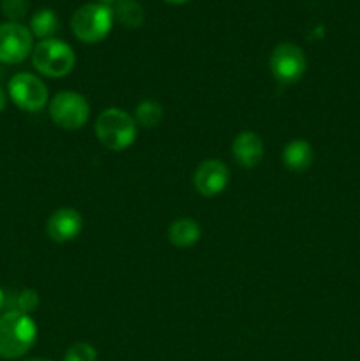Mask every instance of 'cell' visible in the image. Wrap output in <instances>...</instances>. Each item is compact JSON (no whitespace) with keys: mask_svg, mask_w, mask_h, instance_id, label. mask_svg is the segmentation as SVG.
<instances>
[{"mask_svg":"<svg viewBox=\"0 0 360 361\" xmlns=\"http://www.w3.org/2000/svg\"><path fill=\"white\" fill-rule=\"evenodd\" d=\"M35 338L37 326L28 314L18 310L0 314V358H21L30 351Z\"/></svg>","mask_w":360,"mask_h":361,"instance_id":"obj_1","label":"cell"},{"mask_svg":"<svg viewBox=\"0 0 360 361\" xmlns=\"http://www.w3.org/2000/svg\"><path fill=\"white\" fill-rule=\"evenodd\" d=\"M136 134V120L124 109L108 108L95 120V136L108 150H126L134 143Z\"/></svg>","mask_w":360,"mask_h":361,"instance_id":"obj_2","label":"cell"},{"mask_svg":"<svg viewBox=\"0 0 360 361\" xmlns=\"http://www.w3.org/2000/svg\"><path fill=\"white\" fill-rule=\"evenodd\" d=\"M113 9L108 4H87L73 14L71 27L74 35L87 44H95L106 39L113 27Z\"/></svg>","mask_w":360,"mask_h":361,"instance_id":"obj_3","label":"cell"},{"mask_svg":"<svg viewBox=\"0 0 360 361\" xmlns=\"http://www.w3.org/2000/svg\"><path fill=\"white\" fill-rule=\"evenodd\" d=\"M32 63L41 74L48 78H64L74 69L76 55L73 48L60 39L39 41L32 49Z\"/></svg>","mask_w":360,"mask_h":361,"instance_id":"obj_4","label":"cell"},{"mask_svg":"<svg viewBox=\"0 0 360 361\" xmlns=\"http://www.w3.org/2000/svg\"><path fill=\"white\" fill-rule=\"evenodd\" d=\"M49 116L60 129L76 130L88 122L90 106L78 92H59L49 102Z\"/></svg>","mask_w":360,"mask_h":361,"instance_id":"obj_5","label":"cell"},{"mask_svg":"<svg viewBox=\"0 0 360 361\" xmlns=\"http://www.w3.org/2000/svg\"><path fill=\"white\" fill-rule=\"evenodd\" d=\"M307 59L300 46L293 42H281L270 55V71L282 85H293L306 74Z\"/></svg>","mask_w":360,"mask_h":361,"instance_id":"obj_6","label":"cell"},{"mask_svg":"<svg viewBox=\"0 0 360 361\" xmlns=\"http://www.w3.org/2000/svg\"><path fill=\"white\" fill-rule=\"evenodd\" d=\"M9 97L23 111H39L48 102V88L30 73H18L9 81Z\"/></svg>","mask_w":360,"mask_h":361,"instance_id":"obj_7","label":"cell"},{"mask_svg":"<svg viewBox=\"0 0 360 361\" xmlns=\"http://www.w3.org/2000/svg\"><path fill=\"white\" fill-rule=\"evenodd\" d=\"M34 49V35L21 23H0V62L20 63Z\"/></svg>","mask_w":360,"mask_h":361,"instance_id":"obj_8","label":"cell"},{"mask_svg":"<svg viewBox=\"0 0 360 361\" xmlns=\"http://www.w3.org/2000/svg\"><path fill=\"white\" fill-rule=\"evenodd\" d=\"M194 189L203 197L219 196L229 183V171L224 162L207 159L196 168L193 175Z\"/></svg>","mask_w":360,"mask_h":361,"instance_id":"obj_9","label":"cell"},{"mask_svg":"<svg viewBox=\"0 0 360 361\" xmlns=\"http://www.w3.org/2000/svg\"><path fill=\"white\" fill-rule=\"evenodd\" d=\"M83 229V217L74 208H59L49 215L46 233L56 243H66L76 238Z\"/></svg>","mask_w":360,"mask_h":361,"instance_id":"obj_10","label":"cell"},{"mask_svg":"<svg viewBox=\"0 0 360 361\" xmlns=\"http://www.w3.org/2000/svg\"><path fill=\"white\" fill-rule=\"evenodd\" d=\"M233 159L239 162L242 168L253 169L263 161L265 155V145L260 134L253 133V130H246L240 133L239 136L233 140L232 145Z\"/></svg>","mask_w":360,"mask_h":361,"instance_id":"obj_11","label":"cell"},{"mask_svg":"<svg viewBox=\"0 0 360 361\" xmlns=\"http://www.w3.org/2000/svg\"><path fill=\"white\" fill-rule=\"evenodd\" d=\"M313 147L306 140H292L282 150V162L293 173H304L313 164Z\"/></svg>","mask_w":360,"mask_h":361,"instance_id":"obj_12","label":"cell"},{"mask_svg":"<svg viewBox=\"0 0 360 361\" xmlns=\"http://www.w3.org/2000/svg\"><path fill=\"white\" fill-rule=\"evenodd\" d=\"M168 238L169 242L175 247H179V249L193 247L194 243L200 242L201 228L194 219H176V221H173L172 226H169Z\"/></svg>","mask_w":360,"mask_h":361,"instance_id":"obj_13","label":"cell"},{"mask_svg":"<svg viewBox=\"0 0 360 361\" xmlns=\"http://www.w3.org/2000/svg\"><path fill=\"white\" fill-rule=\"evenodd\" d=\"M60 30V20L55 11L41 9L32 16L30 20V32L32 35L39 37L41 41L52 39L56 32Z\"/></svg>","mask_w":360,"mask_h":361,"instance_id":"obj_14","label":"cell"},{"mask_svg":"<svg viewBox=\"0 0 360 361\" xmlns=\"http://www.w3.org/2000/svg\"><path fill=\"white\" fill-rule=\"evenodd\" d=\"M162 116H164V109L154 99H143L136 106V109H134L136 126L143 127V129H154V127H157L162 122Z\"/></svg>","mask_w":360,"mask_h":361,"instance_id":"obj_15","label":"cell"},{"mask_svg":"<svg viewBox=\"0 0 360 361\" xmlns=\"http://www.w3.org/2000/svg\"><path fill=\"white\" fill-rule=\"evenodd\" d=\"M113 16L119 20L127 28H138L141 27L145 20L143 7L136 2V0H119L113 9Z\"/></svg>","mask_w":360,"mask_h":361,"instance_id":"obj_16","label":"cell"},{"mask_svg":"<svg viewBox=\"0 0 360 361\" xmlns=\"http://www.w3.org/2000/svg\"><path fill=\"white\" fill-rule=\"evenodd\" d=\"M39 307V295L34 291V289H23L16 295L14 298L13 309L9 310H18V312H23L30 316V312H34Z\"/></svg>","mask_w":360,"mask_h":361,"instance_id":"obj_17","label":"cell"},{"mask_svg":"<svg viewBox=\"0 0 360 361\" xmlns=\"http://www.w3.org/2000/svg\"><path fill=\"white\" fill-rule=\"evenodd\" d=\"M64 361H97V351L87 342H78L67 349Z\"/></svg>","mask_w":360,"mask_h":361,"instance_id":"obj_18","label":"cell"},{"mask_svg":"<svg viewBox=\"0 0 360 361\" xmlns=\"http://www.w3.org/2000/svg\"><path fill=\"white\" fill-rule=\"evenodd\" d=\"M2 13L9 21H18L28 13V0H2Z\"/></svg>","mask_w":360,"mask_h":361,"instance_id":"obj_19","label":"cell"},{"mask_svg":"<svg viewBox=\"0 0 360 361\" xmlns=\"http://www.w3.org/2000/svg\"><path fill=\"white\" fill-rule=\"evenodd\" d=\"M6 104H7V95H6V92L2 90V87H0V111H4Z\"/></svg>","mask_w":360,"mask_h":361,"instance_id":"obj_20","label":"cell"},{"mask_svg":"<svg viewBox=\"0 0 360 361\" xmlns=\"http://www.w3.org/2000/svg\"><path fill=\"white\" fill-rule=\"evenodd\" d=\"M4 305H6V295H4V291L0 289V312H2Z\"/></svg>","mask_w":360,"mask_h":361,"instance_id":"obj_21","label":"cell"},{"mask_svg":"<svg viewBox=\"0 0 360 361\" xmlns=\"http://www.w3.org/2000/svg\"><path fill=\"white\" fill-rule=\"evenodd\" d=\"M164 2H168V4H186V2H189V0H164Z\"/></svg>","mask_w":360,"mask_h":361,"instance_id":"obj_22","label":"cell"},{"mask_svg":"<svg viewBox=\"0 0 360 361\" xmlns=\"http://www.w3.org/2000/svg\"><path fill=\"white\" fill-rule=\"evenodd\" d=\"M101 4H112V2H119V0H99Z\"/></svg>","mask_w":360,"mask_h":361,"instance_id":"obj_23","label":"cell"},{"mask_svg":"<svg viewBox=\"0 0 360 361\" xmlns=\"http://www.w3.org/2000/svg\"><path fill=\"white\" fill-rule=\"evenodd\" d=\"M25 361H49V360H42V358H30V360H25Z\"/></svg>","mask_w":360,"mask_h":361,"instance_id":"obj_24","label":"cell"}]
</instances>
